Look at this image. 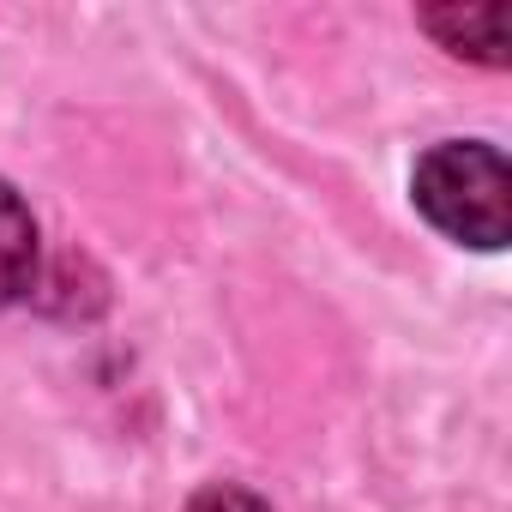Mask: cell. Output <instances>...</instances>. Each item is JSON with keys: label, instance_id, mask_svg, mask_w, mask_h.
Listing matches in <instances>:
<instances>
[{"label": "cell", "instance_id": "6da1fadb", "mask_svg": "<svg viewBox=\"0 0 512 512\" xmlns=\"http://www.w3.org/2000/svg\"><path fill=\"white\" fill-rule=\"evenodd\" d=\"M422 217L464 241V247H506V229H512V169L494 145H476V139H452V145H434L422 163H416V181H410Z\"/></svg>", "mask_w": 512, "mask_h": 512}, {"label": "cell", "instance_id": "3957f363", "mask_svg": "<svg viewBox=\"0 0 512 512\" xmlns=\"http://www.w3.org/2000/svg\"><path fill=\"white\" fill-rule=\"evenodd\" d=\"M422 25L452 49V55H470L482 67H500L506 61V13L500 7H476V13H422Z\"/></svg>", "mask_w": 512, "mask_h": 512}, {"label": "cell", "instance_id": "7a4b0ae2", "mask_svg": "<svg viewBox=\"0 0 512 512\" xmlns=\"http://www.w3.org/2000/svg\"><path fill=\"white\" fill-rule=\"evenodd\" d=\"M37 284V223L31 205L0 181V308Z\"/></svg>", "mask_w": 512, "mask_h": 512}, {"label": "cell", "instance_id": "277c9868", "mask_svg": "<svg viewBox=\"0 0 512 512\" xmlns=\"http://www.w3.org/2000/svg\"><path fill=\"white\" fill-rule=\"evenodd\" d=\"M187 512H272L260 494H247V488H229V482H217V488H199L193 500H187Z\"/></svg>", "mask_w": 512, "mask_h": 512}]
</instances>
